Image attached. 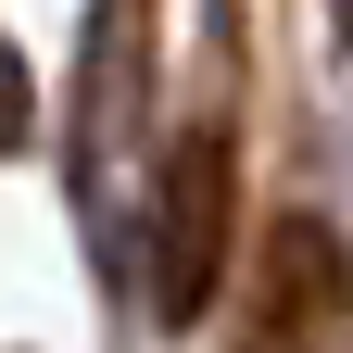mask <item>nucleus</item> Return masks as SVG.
Instances as JSON below:
<instances>
[{
	"label": "nucleus",
	"instance_id": "nucleus-4",
	"mask_svg": "<svg viewBox=\"0 0 353 353\" xmlns=\"http://www.w3.org/2000/svg\"><path fill=\"white\" fill-rule=\"evenodd\" d=\"M341 38H353V0H341Z\"/></svg>",
	"mask_w": 353,
	"mask_h": 353
},
{
	"label": "nucleus",
	"instance_id": "nucleus-1",
	"mask_svg": "<svg viewBox=\"0 0 353 353\" xmlns=\"http://www.w3.org/2000/svg\"><path fill=\"white\" fill-rule=\"evenodd\" d=\"M228 240H240V152L228 126H190L152 176V316L164 328H202L214 316V278H228Z\"/></svg>",
	"mask_w": 353,
	"mask_h": 353
},
{
	"label": "nucleus",
	"instance_id": "nucleus-3",
	"mask_svg": "<svg viewBox=\"0 0 353 353\" xmlns=\"http://www.w3.org/2000/svg\"><path fill=\"white\" fill-rule=\"evenodd\" d=\"M26 139V114H13V63H0V152H13Z\"/></svg>",
	"mask_w": 353,
	"mask_h": 353
},
{
	"label": "nucleus",
	"instance_id": "nucleus-2",
	"mask_svg": "<svg viewBox=\"0 0 353 353\" xmlns=\"http://www.w3.org/2000/svg\"><path fill=\"white\" fill-rule=\"evenodd\" d=\"M353 316V252L328 214H278L252 252V290H240V341L228 353H328Z\"/></svg>",
	"mask_w": 353,
	"mask_h": 353
}]
</instances>
